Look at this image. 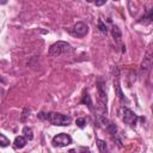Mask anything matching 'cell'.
I'll return each mask as SVG.
<instances>
[{
	"label": "cell",
	"instance_id": "obj_1",
	"mask_svg": "<svg viewBox=\"0 0 153 153\" xmlns=\"http://www.w3.org/2000/svg\"><path fill=\"white\" fill-rule=\"evenodd\" d=\"M69 50H71V44L69 43L63 42V41H57L56 43H54L49 48L48 55L53 56V57H56V56H60V55H63V54L68 53Z\"/></svg>",
	"mask_w": 153,
	"mask_h": 153
},
{
	"label": "cell",
	"instance_id": "obj_2",
	"mask_svg": "<svg viewBox=\"0 0 153 153\" xmlns=\"http://www.w3.org/2000/svg\"><path fill=\"white\" fill-rule=\"evenodd\" d=\"M48 121L54 126H69L72 122V118L68 115L50 112V114H48Z\"/></svg>",
	"mask_w": 153,
	"mask_h": 153
},
{
	"label": "cell",
	"instance_id": "obj_3",
	"mask_svg": "<svg viewBox=\"0 0 153 153\" xmlns=\"http://www.w3.org/2000/svg\"><path fill=\"white\" fill-rule=\"evenodd\" d=\"M71 143H72V137L66 133L57 134L53 137V145L55 147H66Z\"/></svg>",
	"mask_w": 153,
	"mask_h": 153
},
{
	"label": "cell",
	"instance_id": "obj_4",
	"mask_svg": "<svg viewBox=\"0 0 153 153\" xmlns=\"http://www.w3.org/2000/svg\"><path fill=\"white\" fill-rule=\"evenodd\" d=\"M87 32H88V26H87L85 23H82V22L76 23V24L73 26L72 31H71L72 36H74V37H79V38L86 36Z\"/></svg>",
	"mask_w": 153,
	"mask_h": 153
},
{
	"label": "cell",
	"instance_id": "obj_5",
	"mask_svg": "<svg viewBox=\"0 0 153 153\" xmlns=\"http://www.w3.org/2000/svg\"><path fill=\"white\" fill-rule=\"evenodd\" d=\"M97 87H98V96H99V103L100 106L103 109H105V104H106V93L104 90V80L102 78H98L97 81ZM106 110V109H105Z\"/></svg>",
	"mask_w": 153,
	"mask_h": 153
},
{
	"label": "cell",
	"instance_id": "obj_6",
	"mask_svg": "<svg viewBox=\"0 0 153 153\" xmlns=\"http://www.w3.org/2000/svg\"><path fill=\"white\" fill-rule=\"evenodd\" d=\"M122 112H123V121H124V123H127V124H129V126H134V124L136 123L137 116H136V114H134L130 109L123 108V109H122Z\"/></svg>",
	"mask_w": 153,
	"mask_h": 153
},
{
	"label": "cell",
	"instance_id": "obj_7",
	"mask_svg": "<svg viewBox=\"0 0 153 153\" xmlns=\"http://www.w3.org/2000/svg\"><path fill=\"white\" fill-rule=\"evenodd\" d=\"M114 90H115V93L117 94V97L120 98L121 102L126 100V97L122 92V88H121V85H120V80H118V69H116V74H115V78H114Z\"/></svg>",
	"mask_w": 153,
	"mask_h": 153
},
{
	"label": "cell",
	"instance_id": "obj_8",
	"mask_svg": "<svg viewBox=\"0 0 153 153\" xmlns=\"http://www.w3.org/2000/svg\"><path fill=\"white\" fill-rule=\"evenodd\" d=\"M151 66H152V51H151V49H148L146 55H145V57H143V60H142L141 69L143 72H146V71H148L151 68Z\"/></svg>",
	"mask_w": 153,
	"mask_h": 153
},
{
	"label": "cell",
	"instance_id": "obj_9",
	"mask_svg": "<svg viewBox=\"0 0 153 153\" xmlns=\"http://www.w3.org/2000/svg\"><path fill=\"white\" fill-rule=\"evenodd\" d=\"M152 19H153V10L151 8V10H148V11L139 19V23H143L145 25H147V24L152 23Z\"/></svg>",
	"mask_w": 153,
	"mask_h": 153
},
{
	"label": "cell",
	"instance_id": "obj_10",
	"mask_svg": "<svg viewBox=\"0 0 153 153\" xmlns=\"http://www.w3.org/2000/svg\"><path fill=\"white\" fill-rule=\"evenodd\" d=\"M25 145H26V139L24 136H17L14 139V146L17 148H23L25 147Z\"/></svg>",
	"mask_w": 153,
	"mask_h": 153
},
{
	"label": "cell",
	"instance_id": "obj_11",
	"mask_svg": "<svg viewBox=\"0 0 153 153\" xmlns=\"http://www.w3.org/2000/svg\"><path fill=\"white\" fill-rule=\"evenodd\" d=\"M23 136H24L26 140H32V139H33L32 129H31L30 127H24V128H23Z\"/></svg>",
	"mask_w": 153,
	"mask_h": 153
},
{
	"label": "cell",
	"instance_id": "obj_12",
	"mask_svg": "<svg viewBox=\"0 0 153 153\" xmlns=\"http://www.w3.org/2000/svg\"><path fill=\"white\" fill-rule=\"evenodd\" d=\"M81 103H82V104H86V105L88 106V109L92 110V100H91V96H90L87 92L84 93L82 99H81Z\"/></svg>",
	"mask_w": 153,
	"mask_h": 153
},
{
	"label": "cell",
	"instance_id": "obj_13",
	"mask_svg": "<svg viewBox=\"0 0 153 153\" xmlns=\"http://www.w3.org/2000/svg\"><path fill=\"white\" fill-rule=\"evenodd\" d=\"M111 33H112V37H114L116 41H120V39H121V37H122L121 30H120V29H118V26H116V25H114V26H112V31H111Z\"/></svg>",
	"mask_w": 153,
	"mask_h": 153
},
{
	"label": "cell",
	"instance_id": "obj_14",
	"mask_svg": "<svg viewBox=\"0 0 153 153\" xmlns=\"http://www.w3.org/2000/svg\"><path fill=\"white\" fill-rule=\"evenodd\" d=\"M96 142H97V146H98L99 152H100V153H105V152H106V143H105V141L98 139Z\"/></svg>",
	"mask_w": 153,
	"mask_h": 153
},
{
	"label": "cell",
	"instance_id": "obj_15",
	"mask_svg": "<svg viewBox=\"0 0 153 153\" xmlns=\"http://www.w3.org/2000/svg\"><path fill=\"white\" fill-rule=\"evenodd\" d=\"M8 145H10V140L4 134H0V147H7Z\"/></svg>",
	"mask_w": 153,
	"mask_h": 153
},
{
	"label": "cell",
	"instance_id": "obj_16",
	"mask_svg": "<svg viewBox=\"0 0 153 153\" xmlns=\"http://www.w3.org/2000/svg\"><path fill=\"white\" fill-rule=\"evenodd\" d=\"M106 130L109 131V134L115 135V134H116V131H117V127H116L114 123H109V124H108V127H106Z\"/></svg>",
	"mask_w": 153,
	"mask_h": 153
},
{
	"label": "cell",
	"instance_id": "obj_17",
	"mask_svg": "<svg viewBox=\"0 0 153 153\" xmlns=\"http://www.w3.org/2000/svg\"><path fill=\"white\" fill-rule=\"evenodd\" d=\"M97 121H98V123H99L100 126H103V127H105V128H106V127H108V124L110 123V122L108 121V118H106V117H104V116H99Z\"/></svg>",
	"mask_w": 153,
	"mask_h": 153
},
{
	"label": "cell",
	"instance_id": "obj_18",
	"mask_svg": "<svg viewBox=\"0 0 153 153\" xmlns=\"http://www.w3.org/2000/svg\"><path fill=\"white\" fill-rule=\"evenodd\" d=\"M98 29H99V31H100V32H104V33H106V31H108L106 25H105L102 20H98Z\"/></svg>",
	"mask_w": 153,
	"mask_h": 153
},
{
	"label": "cell",
	"instance_id": "obj_19",
	"mask_svg": "<svg viewBox=\"0 0 153 153\" xmlns=\"http://www.w3.org/2000/svg\"><path fill=\"white\" fill-rule=\"evenodd\" d=\"M29 114H30L29 109H24V110H23V115H22V117H20V121H22V122H25L26 118L29 117Z\"/></svg>",
	"mask_w": 153,
	"mask_h": 153
},
{
	"label": "cell",
	"instance_id": "obj_20",
	"mask_svg": "<svg viewBox=\"0 0 153 153\" xmlns=\"http://www.w3.org/2000/svg\"><path fill=\"white\" fill-rule=\"evenodd\" d=\"M75 123H76V126H78V127L84 128V127H85V124H86V120H85V118H76Z\"/></svg>",
	"mask_w": 153,
	"mask_h": 153
},
{
	"label": "cell",
	"instance_id": "obj_21",
	"mask_svg": "<svg viewBox=\"0 0 153 153\" xmlns=\"http://www.w3.org/2000/svg\"><path fill=\"white\" fill-rule=\"evenodd\" d=\"M106 1L105 0H102V1H96V6H102V5H104Z\"/></svg>",
	"mask_w": 153,
	"mask_h": 153
},
{
	"label": "cell",
	"instance_id": "obj_22",
	"mask_svg": "<svg viewBox=\"0 0 153 153\" xmlns=\"http://www.w3.org/2000/svg\"><path fill=\"white\" fill-rule=\"evenodd\" d=\"M69 153H75V151H74V149H71V151H69Z\"/></svg>",
	"mask_w": 153,
	"mask_h": 153
},
{
	"label": "cell",
	"instance_id": "obj_23",
	"mask_svg": "<svg viewBox=\"0 0 153 153\" xmlns=\"http://www.w3.org/2000/svg\"><path fill=\"white\" fill-rule=\"evenodd\" d=\"M82 153H87V152H82Z\"/></svg>",
	"mask_w": 153,
	"mask_h": 153
}]
</instances>
